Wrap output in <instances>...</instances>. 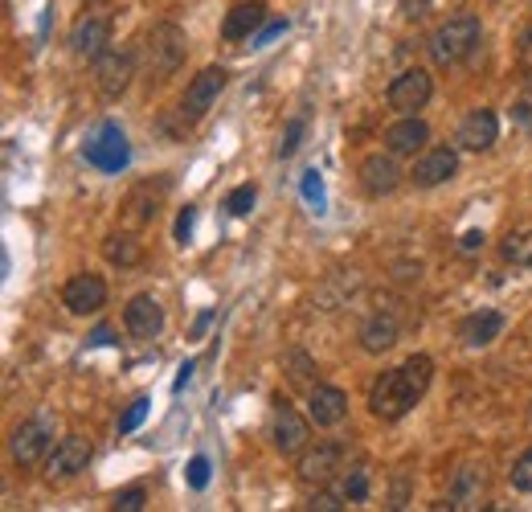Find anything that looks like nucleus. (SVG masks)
<instances>
[{"instance_id": "f257e3e1", "label": "nucleus", "mask_w": 532, "mask_h": 512, "mask_svg": "<svg viewBox=\"0 0 532 512\" xmlns=\"http://www.w3.org/2000/svg\"><path fill=\"white\" fill-rule=\"evenodd\" d=\"M430 381H434V361H430L426 353H414L406 365L385 369V373L373 381V390H369V414L381 418V422L406 418V414L426 398Z\"/></svg>"}, {"instance_id": "f03ea898", "label": "nucleus", "mask_w": 532, "mask_h": 512, "mask_svg": "<svg viewBox=\"0 0 532 512\" xmlns=\"http://www.w3.org/2000/svg\"><path fill=\"white\" fill-rule=\"evenodd\" d=\"M185 50H189L185 29L172 25V21H156V25L144 33V46H140V62H144L148 82L172 78L176 70H181V62H185Z\"/></svg>"}, {"instance_id": "7ed1b4c3", "label": "nucleus", "mask_w": 532, "mask_h": 512, "mask_svg": "<svg viewBox=\"0 0 532 512\" xmlns=\"http://www.w3.org/2000/svg\"><path fill=\"white\" fill-rule=\"evenodd\" d=\"M479 37H483L479 17H475V13H455V17H447V21L434 29V37H430V58H434L438 66H455V62H463L467 54H475Z\"/></svg>"}, {"instance_id": "20e7f679", "label": "nucleus", "mask_w": 532, "mask_h": 512, "mask_svg": "<svg viewBox=\"0 0 532 512\" xmlns=\"http://www.w3.org/2000/svg\"><path fill=\"white\" fill-rule=\"evenodd\" d=\"M344 459H348V447L344 443H336V439H324V443H307L303 451H299V463H295V476L303 480V484H328L336 472H344Z\"/></svg>"}, {"instance_id": "39448f33", "label": "nucleus", "mask_w": 532, "mask_h": 512, "mask_svg": "<svg viewBox=\"0 0 532 512\" xmlns=\"http://www.w3.org/2000/svg\"><path fill=\"white\" fill-rule=\"evenodd\" d=\"M9 447H13V459L21 467H33L41 459H50V451L58 447L54 443V418L50 414H37V418L21 422L17 431H13V439H9Z\"/></svg>"}, {"instance_id": "423d86ee", "label": "nucleus", "mask_w": 532, "mask_h": 512, "mask_svg": "<svg viewBox=\"0 0 532 512\" xmlns=\"http://www.w3.org/2000/svg\"><path fill=\"white\" fill-rule=\"evenodd\" d=\"M131 78H136V54L131 50L111 46L95 58V87H99L103 99H119L131 87Z\"/></svg>"}, {"instance_id": "0eeeda50", "label": "nucleus", "mask_w": 532, "mask_h": 512, "mask_svg": "<svg viewBox=\"0 0 532 512\" xmlns=\"http://www.w3.org/2000/svg\"><path fill=\"white\" fill-rule=\"evenodd\" d=\"M82 156H86V164H95L99 173H123L127 160H131V148H127L123 127H119V123H103L99 136L86 140Z\"/></svg>"}, {"instance_id": "6e6552de", "label": "nucleus", "mask_w": 532, "mask_h": 512, "mask_svg": "<svg viewBox=\"0 0 532 512\" xmlns=\"http://www.w3.org/2000/svg\"><path fill=\"white\" fill-rule=\"evenodd\" d=\"M226 82H230L226 66H205V70L189 82V91H185V99H181V119H185V123H201L205 111L217 103V95L226 91Z\"/></svg>"}, {"instance_id": "1a4fd4ad", "label": "nucleus", "mask_w": 532, "mask_h": 512, "mask_svg": "<svg viewBox=\"0 0 532 512\" xmlns=\"http://www.w3.org/2000/svg\"><path fill=\"white\" fill-rule=\"evenodd\" d=\"M430 95H434V78L426 74V70H402L393 82H389V107L397 111V115H418L426 103H430Z\"/></svg>"}, {"instance_id": "9d476101", "label": "nucleus", "mask_w": 532, "mask_h": 512, "mask_svg": "<svg viewBox=\"0 0 532 512\" xmlns=\"http://www.w3.org/2000/svg\"><path fill=\"white\" fill-rule=\"evenodd\" d=\"M271 443L279 455H299L312 443V426L299 410H291L283 398H275V418H271Z\"/></svg>"}, {"instance_id": "9b49d317", "label": "nucleus", "mask_w": 532, "mask_h": 512, "mask_svg": "<svg viewBox=\"0 0 532 512\" xmlns=\"http://www.w3.org/2000/svg\"><path fill=\"white\" fill-rule=\"evenodd\" d=\"M361 189L369 197H389L397 185H402V164H397V152H373L361 160Z\"/></svg>"}, {"instance_id": "f8f14e48", "label": "nucleus", "mask_w": 532, "mask_h": 512, "mask_svg": "<svg viewBox=\"0 0 532 512\" xmlns=\"http://www.w3.org/2000/svg\"><path fill=\"white\" fill-rule=\"evenodd\" d=\"M91 455H95L91 439H82V435H66V439L50 451V459H46V476H50V480H70V476L86 472V463H91Z\"/></svg>"}, {"instance_id": "ddd939ff", "label": "nucleus", "mask_w": 532, "mask_h": 512, "mask_svg": "<svg viewBox=\"0 0 532 512\" xmlns=\"http://www.w3.org/2000/svg\"><path fill=\"white\" fill-rule=\"evenodd\" d=\"M496 140H500V119H496V111H487V107L467 111L463 123H459V132H455V144L463 152H487Z\"/></svg>"}, {"instance_id": "4468645a", "label": "nucleus", "mask_w": 532, "mask_h": 512, "mask_svg": "<svg viewBox=\"0 0 532 512\" xmlns=\"http://www.w3.org/2000/svg\"><path fill=\"white\" fill-rule=\"evenodd\" d=\"M62 304H66L74 316H95V312H103V304H107V283H103L99 275H91V271H82V275H74V279L62 287Z\"/></svg>"}, {"instance_id": "2eb2a0df", "label": "nucleus", "mask_w": 532, "mask_h": 512, "mask_svg": "<svg viewBox=\"0 0 532 512\" xmlns=\"http://www.w3.org/2000/svg\"><path fill=\"white\" fill-rule=\"evenodd\" d=\"M70 50L78 54V58H99L103 50H111V17L107 13H86L78 25H74V33H70Z\"/></svg>"}, {"instance_id": "dca6fc26", "label": "nucleus", "mask_w": 532, "mask_h": 512, "mask_svg": "<svg viewBox=\"0 0 532 512\" xmlns=\"http://www.w3.org/2000/svg\"><path fill=\"white\" fill-rule=\"evenodd\" d=\"M455 173H459V152L455 148H426L422 160L414 164V185L418 189H438V185L455 181Z\"/></svg>"}, {"instance_id": "f3484780", "label": "nucleus", "mask_w": 532, "mask_h": 512, "mask_svg": "<svg viewBox=\"0 0 532 512\" xmlns=\"http://www.w3.org/2000/svg\"><path fill=\"white\" fill-rule=\"evenodd\" d=\"M123 328L136 340H156L164 332V308L152 300V295H136V300L123 308Z\"/></svg>"}, {"instance_id": "a211bd4d", "label": "nucleus", "mask_w": 532, "mask_h": 512, "mask_svg": "<svg viewBox=\"0 0 532 512\" xmlns=\"http://www.w3.org/2000/svg\"><path fill=\"white\" fill-rule=\"evenodd\" d=\"M307 418L316 426H340L348 418V394L336 386H316L307 394Z\"/></svg>"}, {"instance_id": "6ab92c4d", "label": "nucleus", "mask_w": 532, "mask_h": 512, "mask_svg": "<svg viewBox=\"0 0 532 512\" xmlns=\"http://www.w3.org/2000/svg\"><path fill=\"white\" fill-rule=\"evenodd\" d=\"M430 144V127L418 119V115H402L389 132H385V148L397 152V156H414Z\"/></svg>"}, {"instance_id": "aec40b11", "label": "nucleus", "mask_w": 532, "mask_h": 512, "mask_svg": "<svg viewBox=\"0 0 532 512\" xmlns=\"http://www.w3.org/2000/svg\"><path fill=\"white\" fill-rule=\"evenodd\" d=\"M504 332V316L496 308H479L471 312L463 324H459V340L467 349H483V345H492V340Z\"/></svg>"}, {"instance_id": "412c9836", "label": "nucleus", "mask_w": 532, "mask_h": 512, "mask_svg": "<svg viewBox=\"0 0 532 512\" xmlns=\"http://www.w3.org/2000/svg\"><path fill=\"white\" fill-rule=\"evenodd\" d=\"M262 21H266V5H262V0H242V5H234L226 13L221 37H226V41H246L254 29H262Z\"/></svg>"}, {"instance_id": "4be33fe9", "label": "nucleus", "mask_w": 532, "mask_h": 512, "mask_svg": "<svg viewBox=\"0 0 532 512\" xmlns=\"http://www.w3.org/2000/svg\"><path fill=\"white\" fill-rule=\"evenodd\" d=\"M397 332H402V328H397V316L393 312H373L369 320H365V328H361V349L365 353H389L393 345H397Z\"/></svg>"}, {"instance_id": "5701e85b", "label": "nucleus", "mask_w": 532, "mask_h": 512, "mask_svg": "<svg viewBox=\"0 0 532 512\" xmlns=\"http://www.w3.org/2000/svg\"><path fill=\"white\" fill-rule=\"evenodd\" d=\"M103 254H107V263H115V267H136V263L144 259V246H140V238H136V234L119 230V234H107Z\"/></svg>"}, {"instance_id": "b1692460", "label": "nucleus", "mask_w": 532, "mask_h": 512, "mask_svg": "<svg viewBox=\"0 0 532 512\" xmlns=\"http://www.w3.org/2000/svg\"><path fill=\"white\" fill-rule=\"evenodd\" d=\"M160 197L164 193H156L152 197V185H140L136 193L127 197V226H148V222H156V213H160Z\"/></svg>"}, {"instance_id": "393cba45", "label": "nucleus", "mask_w": 532, "mask_h": 512, "mask_svg": "<svg viewBox=\"0 0 532 512\" xmlns=\"http://www.w3.org/2000/svg\"><path fill=\"white\" fill-rule=\"evenodd\" d=\"M479 492H483V472H475V467H463V472L455 476L451 504L455 508H479Z\"/></svg>"}, {"instance_id": "a878e982", "label": "nucleus", "mask_w": 532, "mask_h": 512, "mask_svg": "<svg viewBox=\"0 0 532 512\" xmlns=\"http://www.w3.org/2000/svg\"><path fill=\"white\" fill-rule=\"evenodd\" d=\"M500 259L512 263V267H532V226L528 230H516L500 242Z\"/></svg>"}, {"instance_id": "bb28decb", "label": "nucleus", "mask_w": 532, "mask_h": 512, "mask_svg": "<svg viewBox=\"0 0 532 512\" xmlns=\"http://www.w3.org/2000/svg\"><path fill=\"white\" fill-rule=\"evenodd\" d=\"M283 365H287V377H291V386H295V390H307V394L316 390V381H312V373H316V361L307 357V353L291 349V353L283 357Z\"/></svg>"}, {"instance_id": "cd10ccee", "label": "nucleus", "mask_w": 532, "mask_h": 512, "mask_svg": "<svg viewBox=\"0 0 532 512\" xmlns=\"http://www.w3.org/2000/svg\"><path fill=\"white\" fill-rule=\"evenodd\" d=\"M340 492H344L348 500H365V496H369V463H365V459H361V463H352L348 472H344Z\"/></svg>"}, {"instance_id": "c85d7f7f", "label": "nucleus", "mask_w": 532, "mask_h": 512, "mask_svg": "<svg viewBox=\"0 0 532 512\" xmlns=\"http://www.w3.org/2000/svg\"><path fill=\"white\" fill-rule=\"evenodd\" d=\"M148 410H152L148 398H136V402H131V406L119 414V435H131V431H136V426L148 418Z\"/></svg>"}, {"instance_id": "c756f323", "label": "nucleus", "mask_w": 532, "mask_h": 512, "mask_svg": "<svg viewBox=\"0 0 532 512\" xmlns=\"http://www.w3.org/2000/svg\"><path fill=\"white\" fill-rule=\"evenodd\" d=\"M344 500H348L344 492H332V488H324V484H320V488L312 492V500H307V508H312V512H340V508H344Z\"/></svg>"}, {"instance_id": "7c9ffc66", "label": "nucleus", "mask_w": 532, "mask_h": 512, "mask_svg": "<svg viewBox=\"0 0 532 512\" xmlns=\"http://www.w3.org/2000/svg\"><path fill=\"white\" fill-rule=\"evenodd\" d=\"M512 488L516 492H532V447L512 463Z\"/></svg>"}, {"instance_id": "2f4dec72", "label": "nucleus", "mask_w": 532, "mask_h": 512, "mask_svg": "<svg viewBox=\"0 0 532 512\" xmlns=\"http://www.w3.org/2000/svg\"><path fill=\"white\" fill-rule=\"evenodd\" d=\"M250 205H254V185H238V189L226 197V209L234 213V218H246Z\"/></svg>"}, {"instance_id": "473e14b6", "label": "nucleus", "mask_w": 532, "mask_h": 512, "mask_svg": "<svg viewBox=\"0 0 532 512\" xmlns=\"http://www.w3.org/2000/svg\"><path fill=\"white\" fill-rule=\"evenodd\" d=\"M144 500H148V492H144V488H123V492L111 500V508H115V512H140V508H144Z\"/></svg>"}, {"instance_id": "72a5a7b5", "label": "nucleus", "mask_w": 532, "mask_h": 512, "mask_svg": "<svg viewBox=\"0 0 532 512\" xmlns=\"http://www.w3.org/2000/svg\"><path fill=\"white\" fill-rule=\"evenodd\" d=\"M299 140H303V119H291L287 132H283V140H279V156H283V160L295 156V152H299Z\"/></svg>"}, {"instance_id": "f704fd0d", "label": "nucleus", "mask_w": 532, "mask_h": 512, "mask_svg": "<svg viewBox=\"0 0 532 512\" xmlns=\"http://www.w3.org/2000/svg\"><path fill=\"white\" fill-rule=\"evenodd\" d=\"M189 484H193L197 492L209 484V459H205V455H193V463H189Z\"/></svg>"}, {"instance_id": "c9c22d12", "label": "nucleus", "mask_w": 532, "mask_h": 512, "mask_svg": "<svg viewBox=\"0 0 532 512\" xmlns=\"http://www.w3.org/2000/svg\"><path fill=\"white\" fill-rule=\"evenodd\" d=\"M397 13H402L406 21H422L430 13V0H397Z\"/></svg>"}, {"instance_id": "e433bc0d", "label": "nucleus", "mask_w": 532, "mask_h": 512, "mask_svg": "<svg viewBox=\"0 0 532 512\" xmlns=\"http://www.w3.org/2000/svg\"><path fill=\"white\" fill-rule=\"evenodd\" d=\"M303 197L316 201V209L324 205V189H320V173H316V168H312V173H303Z\"/></svg>"}, {"instance_id": "4c0bfd02", "label": "nucleus", "mask_w": 532, "mask_h": 512, "mask_svg": "<svg viewBox=\"0 0 532 512\" xmlns=\"http://www.w3.org/2000/svg\"><path fill=\"white\" fill-rule=\"evenodd\" d=\"M193 218H197V209L185 205V209H181V218H176V242H189V234H193Z\"/></svg>"}, {"instance_id": "58836bf2", "label": "nucleus", "mask_w": 532, "mask_h": 512, "mask_svg": "<svg viewBox=\"0 0 532 512\" xmlns=\"http://www.w3.org/2000/svg\"><path fill=\"white\" fill-rule=\"evenodd\" d=\"M283 29H287V21H271V25H266V29H262V33L254 37V50H262V46H266V41H275V37H279Z\"/></svg>"}, {"instance_id": "ea45409f", "label": "nucleus", "mask_w": 532, "mask_h": 512, "mask_svg": "<svg viewBox=\"0 0 532 512\" xmlns=\"http://www.w3.org/2000/svg\"><path fill=\"white\" fill-rule=\"evenodd\" d=\"M189 377H193V361H185L181 369H176V381H172V390H176V394H181V390L189 386Z\"/></svg>"}, {"instance_id": "a19ab883", "label": "nucleus", "mask_w": 532, "mask_h": 512, "mask_svg": "<svg viewBox=\"0 0 532 512\" xmlns=\"http://www.w3.org/2000/svg\"><path fill=\"white\" fill-rule=\"evenodd\" d=\"M459 246H463V254H475V250L483 246V234H479V230H471V234H463V242H459Z\"/></svg>"}, {"instance_id": "79ce46f5", "label": "nucleus", "mask_w": 532, "mask_h": 512, "mask_svg": "<svg viewBox=\"0 0 532 512\" xmlns=\"http://www.w3.org/2000/svg\"><path fill=\"white\" fill-rule=\"evenodd\" d=\"M209 320H213V312H205V316H201V320H197V324H193V336H201V332H205V328H209Z\"/></svg>"}, {"instance_id": "37998d69", "label": "nucleus", "mask_w": 532, "mask_h": 512, "mask_svg": "<svg viewBox=\"0 0 532 512\" xmlns=\"http://www.w3.org/2000/svg\"><path fill=\"white\" fill-rule=\"evenodd\" d=\"M107 340H111V332H107V328H99V332L91 336V345H107Z\"/></svg>"}, {"instance_id": "c03bdc74", "label": "nucleus", "mask_w": 532, "mask_h": 512, "mask_svg": "<svg viewBox=\"0 0 532 512\" xmlns=\"http://www.w3.org/2000/svg\"><path fill=\"white\" fill-rule=\"evenodd\" d=\"M91 5H103V0H91Z\"/></svg>"}]
</instances>
